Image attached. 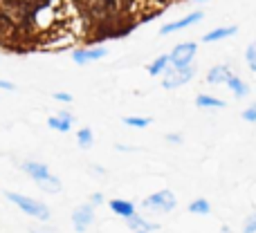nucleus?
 Instances as JSON below:
<instances>
[{
  "label": "nucleus",
  "instance_id": "5701e85b",
  "mask_svg": "<svg viewBox=\"0 0 256 233\" xmlns=\"http://www.w3.org/2000/svg\"><path fill=\"white\" fill-rule=\"evenodd\" d=\"M243 119L248 123H256V103H252L248 110H243Z\"/></svg>",
  "mask_w": 256,
  "mask_h": 233
},
{
  "label": "nucleus",
  "instance_id": "6ab92c4d",
  "mask_svg": "<svg viewBox=\"0 0 256 233\" xmlns=\"http://www.w3.org/2000/svg\"><path fill=\"white\" fill-rule=\"evenodd\" d=\"M38 184H40V189H43V191H48V193H58V191H61V182H58L54 175H50L48 180L38 182Z\"/></svg>",
  "mask_w": 256,
  "mask_h": 233
},
{
  "label": "nucleus",
  "instance_id": "9b49d317",
  "mask_svg": "<svg viewBox=\"0 0 256 233\" xmlns=\"http://www.w3.org/2000/svg\"><path fill=\"white\" fill-rule=\"evenodd\" d=\"M225 85L232 90V94H234V97H238V99H245V97L250 94V85L245 83L243 79H238L236 74H232V76H230V81H227Z\"/></svg>",
  "mask_w": 256,
  "mask_h": 233
},
{
  "label": "nucleus",
  "instance_id": "f3484780",
  "mask_svg": "<svg viewBox=\"0 0 256 233\" xmlns=\"http://www.w3.org/2000/svg\"><path fill=\"white\" fill-rule=\"evenodd\" d=\"M126 220H128V227H130V229H135V231H140V229H144V231L158 229V225H148V222H144L142 218H137V216H130V218H126Z\"/></svg>",
  "mask_w": 256,
  "mask_h": 233
},
{
  "label": "nucleus",
  "instance_id": "412c9836",
  "mask_svg": "<svg viewBox=\"0 0 256 233\" xmlns=\"http://www.w3.org/2000/svg\"><path fill=\"white\" fill-rule=\"evenodd\" d=\"M124 123L130 128H146L150 123L148 117H124Z\"/></svg>",
  "mask_w": 256,
  "mask_h": 233
},
{
  "label": "nucleus",
  "instance_id": "dca6fc26",
  "mask_svg": "<svg viewBox=\"0 0 256 233\" xmlns=\"http://www.w3.org/2000/svg\"><path fill=\"white\" fill-rule=\"evenodd\" d=\"M209 211H212V207H209L207 200H194L189 204V213H196V216H207Z\"/></svg>",
  "mask_w": 256,
  "mask_h": 233
},
{
  "label": "nucleus",
  "instance_id": "b1692460",
  "mask_svg": "<svg viewBox=\"0 0 256 233\" xmlns=\"http://www.w3.org/2000/svg\"><path fill=\"white\" fill-rule=\"evenodd\" d=\"M54 99H58V101H63V103L72 101V97H70V94H66V92H56V94H54Z\"/></svg>",
  "mask_w": 256,
  "mask_h": 233
},
{
  "label": "nucleus",
  "instance_id": "f03ea898",
  "mask_svg": "<svg viewBox=\"0 0 256 233\" xmlns=\"http://www.w3.org/2000/svg\"><path fill=\"white\" fill-rule=\"evenodd\" d=\"M176 204H178V200L171 191H160V193H153L144 200V209L155 211V213H168L176 209Z\"/></svg>",
  "mask_w": 256,
  "mask_h": 233
},
{
  "label": "nucleus",
  "instance_id": "c756f323",
  "mask_svg": "<svg viewBox=\"0 0 256 233\" xmlns=\"http://www.w3.org/2000/svg\"><path fill=\"white\" fill-rule=\"evenodd\" d=\"M198 2H202V0H198Z\"/></svg>",
  "mask_w": 256,
  "mask_h": 233
},
{
  "label": "nucleus",
  "instance_id": "aec40b11",
  "mask_svg": "<svg viewBox=\"0 0 256 233\" xmlns=\"http://www.w3.org/2000/svg\"><path fill=\"white\" fill-rule=\"evenodd\" d=\"M245 61H248L250 70L256 72V40H254V43H250L248 49H245Z\"/></svg>",
  "mask_w": 256,
  "mask_h": 233
},
{
  "label": "nucleus",
  "instance_id": "393cba45",
  "mask_svg": "<svg viewBox=\"0 0 256 233\" xmlns=\"http://www.w3.org/2000/svg\"><path fill=\"white\" fill-rule=\"evenodd\" d=\"M166 141H171V144H182V137L173 132V135H166Z\"/></svg>",
  "mask_w": 256,
  "mask_h": 233
},
{
  "label": "nucleus",
  "instance_id": "9d476101",
  "mask_svg": "<svg viewBox=\"0 0 256 233\" xmlns=\"http://www.w3.org/2000/svg\"><path fill=\"white\" fill-rule=\"evenodd\" d=\"M106 56V49L104 47H94V49H79V52H74V61L79 63V65H84V63L88 61H99V58Z\"/></svg>",
  "mask_w": 256,
  "mask_h": 233
},
{
  "label": "nucleus",
  "instance_id": "a211bd4d",
  "mask_svg": "<svg viewBox=\"0 0 256 233\" xmlns=\"http://www.w3.org/2000/svg\"><path fill=\"white\" fill-rule=\"evenodd\" d=\"M76 141H79L81 148H90V146H92V141H94L92 130H90V128H81L79 135H76Z\"/></svg>",
  "mask_w": 256,
  "mask_h": 233
},
{
  "label": "nucleus",
  "instance_id": "f8f14e48",
  "mask_svg": "<svg viewBox=\"0 0 256 233\" xmlns=\"http://www.w3.org/2000/svg\"><path fill=\"white\" fill-rule=\"evenodd\" d=\"M108 207L112 209V213H117V216H122V218L135 216V204L128 202V200H110Z\"/></svg>",
  "mask_w": 256,
  "mask_h": 233
},
{
  "label": "nucleus",
  "instance_id": "f257e3e1",
  "mask_svg": "<svg viewBox=\"0 0 256 233\" xmlns=\"http://www.w3.org/2000/svg\"><path fill=\"white\" fill-rule=\"evenodd\" d=\"M7 200L14 202L20 211H25L27 216H34L36 220H48L50 218V209L45 207L43 202H36V200L27 198V195H20V193H7Z\"/></svg>",
  "mask_w": 256,
  "mask_h": 233
},
{
  "label": "nucleus",
  "instance_id": "423d86ee",
  "mask_svg": "<svg viewBox=\"0 0 256 233\" xmlns=\"http://www.w3.org/2000/svg\"><path fill=\"white\" fill-rule=\"evenodd\" d=\"M202 18H204V13H202V11H194V13H189V16L180 18V20L164 25L162 29H160V34L166 36V34H173V31H180V29H184V27H191V25H196V22H200Z\"/></svg>",
  "mask_w": 256,
  "mask_h": 233
},
{
  "label": "nucleus",
  "instance_id": "c85d7f7f",
  "mask_svg": "<svg viewBox=\"0 0 256 233\" xmlns=\"http://www.w3.org/2000/svg\"><path fill=\"white\" fill-rule=\"evenodd\" d=\"M222 233H230V229H225V231H222Z\"/></svg>",
  "mask_w": 256,
  "mask_h": 233
},
{
  "label": "nucleus",
  "instance_id": "0eeeda50",
  "mask_svg": "<svg viewBox=\"0 0 256 233\" xmlns=\"http://www.w3.org/2000/svg\"><path fill=\"white\" fill-rule=\"evenodd\" d=\"M22 171H25L34 182H43V180H48V177L52 175L50 168L45 166V164H38V162H25L22 164Z\"/></svg>",
  "mask_w": 256,
  "mask_h": 233
},
{
  "label": "nucleus",
  "instance_id": "2eb2a0df",
  "mask_svg": "<svg viewBox=\"0 0 256 233\" xmlns=\"http://www.w3.org/2000/svg\"><path fill=\"white\" fill-rule=\"evenodd\" d=\"M168 63H171V58H168L166 54H164V56H160V58H155V61L148 65V74L150 76H158V74H162V72H166Z\"/></svg>",
  "mask_w": 256,
  "mask_h": 233
},
{
  "label": "nucleus",
  "instance_id": "6e6552de",
  "mask_svg": "<svg viewBox=\"0 0 256 233\" xmlns=\"http://www.w3.org/2000/svg\"><path fill=\"white\" fill-rule=\"evenodd\" d=\"M230 76H232L230 65H216V67H212V70L207 72V83H212V85L227 83V81H230Z\"/></svg>",
  "mask_w": 256,
  "mask_h": 233
},
{
  "label": "nucleus",
  "instance_id": "4be33fe9",
  "mask_svg": "<svg viewBox=\"0 0 256 233\" xmlns=\"http://www.w3.org/2000/svg\"><path fill=\"white\" fill-rule=\"evenodd\" d=\"M243 233H256V211L248 218V220H245V225H243Z\"/></svg>",
  "mask_w": 256,
  "mask_h": 233
},
{
  "label": "nucleus",
  "instance_id": "a878e982",
  "mask_svg": "<svg viewBox=\"0 0 256 233\" xmlns=\"http://www.w3.org/2000/svg\"><path fill=\"white\" fill-rule=\"evenodd\" d=\"M90 202H92V204H102V202H104V198H102V195H99V193H94Z\"/></svg>",
  "mask_w": 256,
  "mask_h": 233
},
{
  "label": "nucleus",
  "instance_id": "ddd939ff",
  "mask_svg": "<svg viewBox=\"0 0 256 233\" xmlns=\"http://www.w3.org/2000/svg\"><path fill=\"white\" fill-rule=\"evenodd\" d=\"M72 123H74V119L68 115V112H63L61 117H50L48 119V126L54 128V130H58V132H68L72 128Z\"/></svg>",
  "mask_w": 256,
  "mask_h": 233
},
{
  "label": "nucleus",
  "instance_id": "20e7f679",
  "mask_svg": "<svg viewBox=\"0 0 256 233\" xmlns=\"http://www.w3.org/2000/svg\"><path fill=\"white\" fill-rule=\"evenodd\" d=\"M196 52H198V45H196V43H180V45H176V47H173V52L168 54V58H171V65L173 67H186V65H191Z\"/></svg>",
  "mask_w": 256,
  "mask_h": 233
},
{
  "label": "nucleus",
  "instance_id": "4468645a",
  "mask_svg": "<svg viewBox=\"0 0 256 233\" xmlns=\"http://www.w3.org/2000/svg\"><path fill=\"white\" fill-rule=\"evenodd\" d=\"M196 106H198V108H225L227 103L222 101V99L209 97V94H198V99H196Z\"/></svg>",
  "mask_w": 256,
  "mask_h": 233
},
{
  "label": "nucleus",
  "instance_id": "39448f33",
  "mask_svg": "<svg viewBox=\"0 0 256 233\" xmlns=\"http://www.w3.org/2000/svg\"><path fill=\"white\" fill-rule=\"evenodd\" d=\"M92 220H94V207H92V202L81 204V207L76 209L74 213H72V222H74V229L79 231V233H84L86 229H88V227L92 225Z\"/></svg>",
  "mask_w": 256,
  "mask_h": 233
},
{
  "label": "nucleus",
  "instance_id": "bb28decb",
  "mask_svg": "<svg viewBox=\"0 0 256 233\" xmlns=\"http://www.w3.org/2000/svg\"><path fill=\"white\" fill-rule=\"evenodd\" d=\"M0 88L2 90H14V85L9 83V81H0Z\"/></svg>",
  "mask_w": 256,
  "mask_h": 233
},
{
  "label": "nucleus",
  "instance_id": "cd10ccee",
  "mask_svg": "<svg viewBox=\"0 0 256 233\" xmlns=\"http://www.w3.org/2000/svg\"><path fill=\"white\" fill-rule=\"evenodd\" d=\"M135 233H148V231H144V229H140V231H135Z\"/></svg>",
  "mask_w": 256,
  "mask_h": 233
},
{
  "label": "nucleus",
  "instance_id": "7ed1b4c3",
  "mask_svg": "<svg viewBox=\"0 0 256 233\" xmlns=\"http://www.w3.org/2000/svg\"><path fill=\"white\" fill-rule=\"evenodd\" d=\"M194 74H196V67H194V65H186V67H171V70L166 72V76H164L162 85H164L166 90H176V88H180V85L189 83V81L194 79Z\"/></svg>",
  "mask_w": 256,
  "mask_h": 233
},
{
  "label": "nucleus",
  "instance_id": "1a4fd4ad",
  "mask_svg": "<svg viewBox=\"0 0 256 233\" xmlns=\"http://www.w3.org/2000/svg\"><path fill=\"white\" fill-rule=\"evenodd\" d=\"M236 31H238V27H236V25L218 27V29L207 31V34L202 36V40H204V43H216V40H225V38H230V36H234Z\"/></svg>",
  "mask_w": 256,
  "mask_h": 233
}]
</instances>
